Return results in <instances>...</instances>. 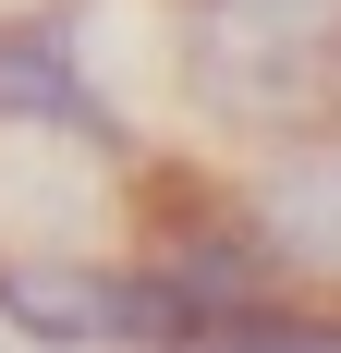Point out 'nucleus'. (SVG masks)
I'll use <instances>...</instances> for the list:
<instances>
[{"instance_id":"obj_1","label":"nucleus","mask_w":341,"mask_h":353,"mask_svg":"<svg viewBox=\"0 0 341 353\" xmlns=\"http://www.w3.org/2000/svg\"><path fill=\"white\" fill-rule=\"evenodd\" d=\"M159 85L207 159L341 122V0H159Z\"/></svg>"},{"instance_id":"obj_2","label":"nucleus","mask_w":341,"mask_h":353,"mask_svg":"<svg viewBox=\"0 0 341 353\" xmlns=\"http://www.w3.org/2000/svg\"><path fill=\"white\" fill-rule=\"evenodd\" d=\"M86 37H98V0H12L0 12V134H73L98 159H146V134L86 61Z\"/></svg>"},{"instance_id":"obj_3","label":"nucleus","mask_w":341,"mask_h":353,"mask_svg":"<svg viewBox=\"0 0 341 353\" xmlns=\"http://www.w3.org/2000/svg\"><path fill=\"white\" fill-rule=\"evenodd\" d=\"M0 329L37 353H135V256L122 244H0Z\"/></svg>"},{"instance_id":"obj_4","label":"nucleus","mask_w":341,"mask_h":353,"mask_svg":"<svg viewBox=\"0 0 341 353\" xmlns=\"http://www.w3.org/2000/svg\"><path fill=\"white\" fill-rule=\"evenodd\" d=\"M232 208L256 219V244L293 292H341V122L232 159Z\"/></svg>"},{"instance_id":"obj_5","label":"nucleus","mask_w":341,"mask_h":353,"mask_svg":"<svg viewBox=\"0 0 341 353\" xmlns=\"http://www.w3.org/2000/svg\"><path fill=\"white\" fill-rule=\"evenodd\" d=\"M170 353H341V292H256V305H232V317L183 329Z\"/></svg>"}]
</instances>
